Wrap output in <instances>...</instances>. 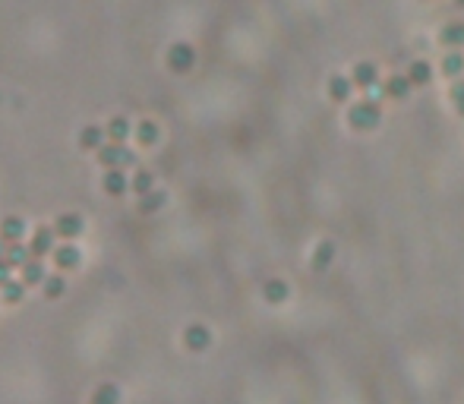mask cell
<instances>
[{
    "label": "cell",
    "instance_id": "20",
    "mask_svg": "<svg viewBox=\"0 0 464 404\" xmlns=\"http://www.w3.org/2000/svg\"><path fill=\"white\" fill-rule=\"evenodd\" d=\"M136 139L143 145H155L158 143V127L152 124V120H143V124L136 127Z\"/></svg>",
    "mask_w": 464,
    "mask_h": 404
},
{
    "label": "cell",
    "instance_id": "9",
    "mask_svg": "<svg viewBox=\"0 0 464 404\" xmlns=\"http://www.w3.org/2000/svg\"><path fill=\"white\" fill-rule=\"evenodd\" d=\"M45 266H41V259H29L26 266H22V284L26 288H35V284H45Z\"/></svg>",
    "mask_w": 464,
    "mask_h": 404
},
{
    "label": "cell",
    "instance_id": "1",
    "mask_svg": "<svg viewBox=\"0 0 464 404\" xmlns=\"http://www.w3.org/2000/svg\"><path fill=\"white\" fill-rule=\"evenodd\" d=\"M379 102L376 98H367V102H357L354 108L348 111V120L354 124V130H373V127H379Z\"/></svg>",
    "mask_w": 464,
    "mask_h": 404
},
{
    "label": "cell",
    "instance_id": "12",
    "mask_svg": "<svg viewBox=\"0 0 464 404\" xmlns=\"http://www.w3.org/2000/svg\"><path fill=\"white\" fill-rule=\"evenodd\" d=\"M376 79H379V76H376V67H369V63H357L354 67V83L360 86V89H373Z\"/></svg>",
    "mask_w": 464,
    "mask_h": 404
},
{
    "label": "cell",
    "instance_id": "27",
    "mask_svg": "<svg viewBox=\"0 0 464 404\" xmlns=\"http://www.w3.org/2000/svg\"><path fill=\"white\" fill-rule=\"evenodd\" d=\"M461 70H464V60H461L458 54H451L449 60H445V73H451V76H455V73H461Z\"/></svg>",
    "mask_w": 464,
    "mask_h": 404
},
{
    "label": "cell",
    "instance_id": "2",
    "mask_svg": "<svg viewBox=\"0 0 464 404\" xmlns=\"http://www.w3.org/2000/svg\"><path fill=\"white\" fill-rule=\"evenodd\" d=\"M98 161H102L104 168H130L136 165V152H130L123 143H111V145H102L98 149Z\"/></svg>",
    "mask_w": 464,
    "mask_h": 404
},
{
    "label": "cell",
    "instance_id": "7",
    "mask_svg": "<svg viewBox=\"0 0 464 404\" xmlns=\"http://www.w3.org/2000/svg\"><path fill=\"white\" fill-rule=\"evenodd\" d=\"M209 341H212V335H209L205 325H190V329L184 332V344L190 350H205V348H209Z\"/></svg>",
    "mask_w": 464,
    "mask_h": 404
},
{
    "label": "cell",
    "instance_id": "25",
    "mask_svg": "<svg viewBox=\"0 0 464 404\" xmlns=\"http://www.w3.org/2000/svg\"><path fill=\"white\" fill-rule=\"evenodd\" d=\"M442 42L445 45H461L464 42V26H458V22H455V26H449L442 32Z\"/></svg>",
    "mask_w": 464,
    "mask_h": 404
},
{
    "label": "cell",
    "instance_id": "26",
    "mask_svg": "<svg viewBox=\"0 0 464 404\" xmlns=\"http://www.w3.org/2000/svg\"><path fill=\"white\" fill-rule=\"evenodd\" d=\"M328 259H332V243H319V250H316V266H328Z\"/></svg>",
    "mask_w": 464,
    "mask_h": 404
},
{
    "label": "cell",
    "instance_id": "6",
    "mask_svg": "<svg viewBox=\"0 0 464 404\" xmlns=\"http://www.w3.org/2000/svg\"><path fill=\"white\" fill-rule=\"evenodd\" d=\"M26 234V221L16 218V215H7V218L0 221V237L7 240V243H19V237Z\"/></svg>",
    "mask_w": 464,
    "mask_h": 404
},
{
    "label": "cell",
    "instance_id": "21",
    "mask_svg": "<svg viewBox=\"0 0 464 404\" xmlns=\"http://www.w3.org/2000/svg\"><path fill=\"white\" fill-rule=\"evenodd\" d=\"M67 291V281L61 278V275H48L45 278V297H51V300H57V297Z\"/></svg>",
    "mask_w": 464,
    "mask_h": 404
},
{
    "label": "cell",
    "instance_id": "23",
    "mask_svg": "<svg viewBox=\"0 0 464 404\" xmlns=\"http://www.w3.org/2000/svg\"><path fill=\"white\" fill-rule=\"evenodd\" d=\"M22 294H26V284H22V281H10V284H3V303H19Z\"/></svg>",
    "mask_w": 464,
    "mask_h": 404
},
{
    "label": "cell",
    "instance_id": "15",
    "mask_svg": "<svg viewBox=\"0 0 464 404\" xmlns=\"http://www.w3.org/2000/svg\"><path fill=\"white\" fill-rule=\"evenodd\" d=\"M108 136H111V143H123V139L130 136V124H127V117H114V120H111Z\"/></svg>",
    "mask_w": 464,
    "mask_h": 404
},
{
    "label": "cell",
    "instance_id": "24",
    "mask_svg": "<svg viewBox=\"0 0 464 404\" xmlns=\"http://www.w3.org/2000/svg\"><path fill=\"white\" fill-rule=\"evenodd\" d=\"M408 76L414 86H424V83H430V67H426V63H414Z\"/></svg>",
    "mask_w": 464,
    "mask_h": 404
},
{
    "label": "cell",
    "instance_id": "29",
    "mask_svg": "<svg viewBox=\"0 0 464 404\" xmlns=\"http://www.w3.org/2000/svg\"><path fill=\"white\" fill-rule=\"evenodd\" d=\"M458 3H464V0H458Z\"/></svg>",
    "mask_w": 464,
    "mask_h": 404
},
{
    "label": "cell",
    "instance_id": "17",
    "mask_svg": "<svg viewBox=\"0 0 464 404\" xmlns=\"http://www.w3.org/2000/svg\"><path fill=\"white\" fill-rule=\"evenodd\" d=\"M328 95H332L335 102H348V95H351V83L344 79V76H335L332 83H328Z\"/></svg>",
    "mask_w": 464,
    "mask_h": 404
},
{
    "label": "cell",
    "instance_id": "5",
    "mask_svg": "<svg viewBox=\"0 0 464 404\" xmlns=\"http://www.w3.org/2000/svg\"><path fill=\"white\" fill-rule=\"evenodd\" d=\"M54 231H57V237H67V240L79 237V234H82V215H76V212H63L61 218L54 221Z\"/></svg>",
    "mask_w": 464,
    "mask_h": 404
},
{
    "label": "cell",
    "instance_id": "11",
    "mask_svg": "<svg viewBox=\"0 0 464 404\" xmlns=\"http://www.w3.org/2000/svg\"><path fill=\"white\" fill-rule=\"evenodd\" d=\"M102 139H104L102 127H86V130L79 133V149H86V152H98V149H102Z\"/></svg>",
    "mask_w": 464,
    "mask_h": 404
},
{
    "label": "cell",
    "instance_id": "10",
    "mask_svg": "<svg viewBox=\"0 0 464 404\" xmlns=\"http://www.w3.org/2000/svg\"><path fill=\"white\" fill-rule=\"evenodd\" d=\"M51 256H54L57 268H76V266H79V250H76L73 243H63V247H57Z\"/></svg>",
    "mask_w": 464,
    "mask_h": 404
},
{
    "label": "cell",
    "instance_id": "8",
    "mask_svg": "<svg viewBox=\"0 0 464 404\" xmlns=\"http://www.w3.org/2000/svg\"><path fill=\"white\" fill-rule=\"evenodd\" d=\"M102 186L108 196H123V190H127V174H123V168H111V171L104 174Z\"/></svg>",
    "mask_w": 464,
    "mask_h": 404
},
{
    "label": "cell",
    "instance_id": "13",
    "mask_svg": "<svg viewBox=\"0 0 464 404\" xmlns=\"http://www.w3.org/2000/svg\"><path fill=\"white\" fill-rule=\"evenodd\" d=\"M29 259H35L29 247H22V243H10V247H7V262H10V266H19L22 268Z\"/></svg>",
    "mask_w": 464,
    "mask_h": 404
},
{
    "label": "cell",
    "instance_id": "3",
    "mask_svg": "<svg viewBox=\"0 0 464 404\" xmlns=\"http://www.w3.org/2000/svg\"><path fill=\"white\" fill-rule=\"evenodd\" d=\"M54 237H57L54 225H51V227H45V225H41L38 231L32 234V243H29V250H32V256H35V259H45L48 253H54V250H57V247H54Z\"/></svg>",
    "mask_w": 464,
    "mask_h": 404
},
{
    "label": "cell",
    "instance_id": "19",
    "mask_svg": "<svg viewBox=\"0 0 464 404\" xmlns=\"http://www.w3.org/2000/svg\"><path fill=\"white\" fill-rule=\"evenodd\" d=\"M92 404H120V391H117L114 385H102V389H95V395H92Z\"/></svg>",
    "mask_w": 464,
    "mask_h": 404
},
{
    "label": "cell",
    "instance_id": "16",
    "mask_svg": "<svg viewBox=\"0 0 464 404\" xmlns=\"http://www.w3.org/2000/svg\"><path fill=\"white\" fill-rule=\"evenodd\" d=\"M164 193L161 190H149L145 193V196H139V209H143V212H155V209H161L164 206Z\"/></svg>",
    "mask_w": 464,
    "mask_h": 404
},
{
    "label": "cell",
    "instance_id": "28",
    "mask_svg": "<svg viewBox=\"0 0 464 404\" xmlns=\"http://www.w3.org/2000/svg\"><path fill=\"white\" fill-rule=\"evenodd\" d=\"M3 284H10V262H7V256H0V288Z\"/></svg>",
    "mask_w": 464,
    "mask_h": 404
},
{
    "label": "cell",
    "instance_id": "22",
    "mask_svg": "<svg viewBox=\"0 0 464 404\" xmlns=\"http://www.w3.org/2000/svg\"><path fill=\"white\" fill-rule=\"evenodd\" d=\"M152 184H155V177H152V171H136L130 180V186L139 193V196H145V193L152 190Z\"/></svg>",
    "mask_w": 464,
    "mask_h": 404
},
{
    "label": "cell",
    "instance_id": "18",
    "mask_svg": "<svg viewBox=\"0 0 464 404\" xmlns=\"http://www.w3.org/2000/svg\"><path fill=\"white\" fill-rule=\"evenodd\" d=\"M285 297H287V284L285 281H278V278H272L266 284V300L269 303H285Z\"/></svg>",
    "mask_w": 464,
    "mask_h": 404
},
{
    "label": "cell",
    "instance_id": "4",
    "mask_svg": "<svg viewBox=\"0 0 464 404\" xmlns=\"http://www.w3.org/2000/svg\"><path fill=\"white\" fill-rule=\"evenodd\" d=\"M196 63V51L190 48V45H174L171 51H168V67L174 70V73H186V70Z\"/></svg>",
    "mask_w": 464,
    "mask_h": 404
},
{
    "label": "cell",
    "instance_id": "14",
    "mask_svg": "<svg viewBox=\"0 0 464 404\" xmlns=\"http://www.w3.org/2000/svg\"><path fill=\"white\" fill-rule=\"evenodd\" d=\"M410 76H395V79H389L385 83V95H392V98H404L408 95V89H410Z\"/></svg>",
    "mask_w": 464,
    "mask_h": 404
}]
</instances>
